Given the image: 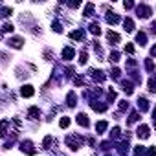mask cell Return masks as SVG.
Segmentation results:
<instances>
[{"instance_id": "cell-1", "label": "cell", "mask_w": 156, "mask_h": 156, "mask_svg": "<svg viewBox=\"0 0 156 156\" xmlns=\"http://www.w3.org/2000/svg\"><path fill=\"white\" fill-rule=\"evenodd\" d=\"M83 143H85V138L77 132H72V134L66 136V145H68L70 151H79L83 147Z\"/></svg>"}, {"instance_id": "cell-2", "label": "cell", "mask_w": 156, "mask_h": 156, "mask_svg": "<svg viewBox=\"0 0 156 156\" xmlns=\"http://www.w3.org/2000/svg\"><path fill=\"white\" fill-rule=\"evenodd\" d=\"M136 15H138L140 19H151L152 8L147 6V4H138V6H136Z\"/></svg>"}, {"instance_id": "cell-3", "label": "cell", "mask_w": 156, "mask_h": 156, "mask_svg": "<svg viewBox=\"0 0 156 156\" xmlns=\"http://www.w3.org/2000/svg\"><path fill=\"white\" fill-rule=\"evenodd\" d=\"M20 151L26 152V154H30V156H35L37 154V149L33 147V141L31 140H22L20 141Z\"/></svg>"}, {"instance_id": "cell-4", "label": "cell", "mask_w": 156, "mask_h": 156, "mask_svg": "<svg viewBox=\"0 0 156 156\" xmlns=\"http://www.w3.org/2000/svg\"><path fill=\"white\" fill-rule=\"evenodd\" d=\"M88 75L92 77L94 81H98V83H103V81L107 79L105 72H101V70H96V68H90V70H88Z\"/></svg>"}, {"instance_id": "cell-5", "label": "cell", "mask_w": 156, "mask_h": 156, "mask_svg": "<svg viewBox=\"0 0 156 156\" xmlns=\"http://www.w3.org/2000/svg\"><path fill=\"white\" fill-rule=\"evenodd\" d=\"M119 83H121V90H123L127 96H130V94L134 92V83H132L130 79H121Z\"/></svg>"}, {"instance_id": "cell-6", "label": "cell", "mask_w": 156, "mask_h": 156, "mask_svg": "<svg viewBox=\"0 0 156 156\" xmlns=\"http://www.w3.org/2000/svg\"><path fill=\"white\" fill-rule=\"evenodd\" d=\"M136 136H138L140 140H147V138L151 136V129H149V125H140L138 130H136Z\"/></svg>"}, {"instance_id": "cell-7", "label": "cell", "mask_w": 156, "mask_h": 156, "mask_svg": "<svg viewBox=\"0 0 156 156\" xmlns=\"http://www.w3.org/2000/svg\"><path fill=\"white\" fill-rule=\"evenodd\" d=\"M22 44H24V37H11L8 41V46L9 48H15V50H20Z\"/></svg>"}, {"instance_id": "cell-8", "label": "cell", "mask_w": 156, "mask_h": 156, "mask_svg": "<svg viewBox=\"0 0 156 156\" xmlns=\"http://www.w3.org/2000/svg\"><path fill=\"white\" fill-rule=\"evenodd\" d=\"M138 108H140L141 112H149L151 103H149V99H147L145 96H140V98H138Z\"/></svg>"}, {"instance_id": "cell-9", "label": "cell", "mask_w": 156, "mask_h": 156, "mask_svg": "<svg viewBox=\"0 0 156 156\" xmlns=\"http://www.w3.org/2000/svg\"><path fill=\"white\" fill-rule=\"evenodd\" d=\"M20 96H22V98H33V96H35L33 87H31V85H22V88H20Z\"/></svg>"}, {"instance_id": "cell-10", "label": "cell", "mask_w": 156, "mask_h": 156, "mask_svg": "<svg viewBox=\"0 0 156 156\" xmlns=\"http://www.w3.org/2000/svg\"><path fill=\"white\" fill-rule=\"evenodd\" d=\"M39 118H41V108H39V107H30V108H28V119L35 121V119H39Z\"/></svg>"}, {"instance_id": "cell-11", "label": "cell", "mask_w": 156, "mask_h": 156, "mask_svg": "<svg viewBox=\"0 0 156 156\" xmlns=\"http://www.w3.org/2000/svg\"><path fill=\"white\" fill-rule=\"evenodd\" d=\"M9 127H11V119H2V121H0V138H4L8 134Z\"/></svg>"}, {"instance_id": "cell-12", "label": "cell", "mask_w": 156, "mask_h": 156, "mask_svg": "<svg viewBox=\"0 0 156 156\" xmlns=\"http://www.w3.org/2000/svg\"><path fill=\"white\" fill-rule=\"evenodd\" d=\"M105 20H107V24H110V26H114V24H118L121 19H119V15L118 13H107V17H105Z\"/></svg>"}, {"instance_id": "cell-13", "label": "cell", "mask_w": 156, "mask_h": 156, "mask_svg": "<svg viewBox=\"0 0 156 156\" xmlns=\"http://www.w3.org/2000/svg\"><path fill=\"white\" fill-rule=\"evenodd\" d=\"M68 37H70L72 41H85V37H87V35H85V31H83V30H77V31H72Z\"/></svg>"}, {"instance_id": "cell-14", "label": "cell", "mask_w": 156, "mask_h": 156, "mask_svg": "<svg viewBox=\"0 0 156 156\" xmlns=\"http://www.w3.org/2000/svg\"><path fill=\"white\" fill-rule=\"evenodd\" d=\"M73 55H75V50H73V48H68V46L62 48V59H64V61H72Z\"/></svg>"}, {"instance_id": "cell-15", "label": "cell", "mask_w": 156, "mask_h": 156, "mask_svg": "<svg viewBox=\"0 0 156 156\" xmlns=\"http://www.w3.org/2000/svg\"><path fill=\"white\" fill-rule=\"evenodd\" d=\"M66 105H68L70 108H73V107L77 105V96H75V92H68V96H66Z\"/></svg>"}, {"instance_id": "cell-16", "label": "cell", "mask_w": 156, "mask_h": 156, "mask_svg": "<svg viewBox=\"0 0 156 156\" xmlns=\"http://www.w3.org/2000/svg\"><path fill=\"white\" fill-rule=\"evenodd\" d=\"M53 145H57V141L53 140V136H46V138L42 140V149H46V151H48V149H51Z\"/></svg>"}, {"instance_id": "cell-17", "label": "cell", "mask_w": 156, "mask_h": 156, "mask_svg": "<svg viewBox=\"0 0 156 156\" xmlns=\"http://www.w3.org/2000/svg\"><path fill=\"white\" fill-rule=\"evenodd\" d=\"M77 123H79L81 127H85V129H87V127L90 125L88 116H87V114H83V112H79V114H77Z\"/></svg>"}, {"instance_id": "cell-18", "label": "cell", "mask_w": 156, "mask_h": 156, "mask_svg": "<svg viewBox=\"0 0 156 156\" xmlns=\"http://www.w3.org/2000/svg\"><path fill=\"white\" fill-rule=\"evenodd\" d=\"M88 30H90V33L92 35H101V26H99V22H90V26H88Z\"/></svg>"}, {"instance_id": "cell-19", "label": "cell", "mask_w": 156, "mask_h": 156, "mask_svg": "<svg viewBox=\"0 0 156 156\" xmlns=\"http://www.w3.org/2000/svg\"><path fill=\"white\" fill-rule=\"evenodd\" d=\"M107 39H108V42H112V44H118V42L121 41V37H119V35H118L116 31H112V30H110V31L107 33Z\"/></svg>"}, {"instance_id": "cell-20", "label": "cell", "mask_w": 156, "mask_h": 156, "mask_svg": "<svg viewBox=\"0 0 156 156\" xmlns=\"http://www.w3.org/2000/svg\"><path fill=\"white\" fill-rule=\"evenodd\" d=\"M136 42L143 48V46H147V33L145 31H140L138 35H136Z\"/></svg>"}, {"instance_id": "cell-21", "label": "cell", "mask_w": 156, "mask_h": 156, "mask_svg": "<svg viewBox=\"0 0 156 156\" xmlns=\"http://www.w3.org/2000/svg\"><path fill=\"white\" fill-rule=\"evenodd\" d=\"M107 129H108V123H107L105 119H101V121L96 123V132H98V134H103Z\"/></svg>"}, {"instance_id": "cell-22", "label": "cell", "mask_w": 156, "mask_h": 156, "mask_svg": "<svg viewBox=\"0 0 156 156\" xmlns=\"http://www.w3.org/2000/svg\"><path fill=\"white\" fill-rule=\"evenodd\" d=\"M94 8H96V6H94L92 2H88V4L85 6V11H83V17H92V15H94Z\"/></svg>"}, {"instance_id": "cell-23", "label": "cell", "mask_w": 156, "mask_h": 156, "mask_svg": "<svg viewBox=\"0 0 156 156\" xmlns=\"http://www.w3.org/2000/svg\"><path fill=\"white\" fill-rule=\"evenodd\" d=\"M123 28H125L127 33L134 31V22H132V19H125V20H123Z\"/></svg>"}, {"instance_id": "cell-24", "label": "cell", "mask_w": 156, "mask_h": 156, "mask_svg": "<svg viewBox=\"0 0 156 156\" xmlns=\"http://www.w3.org/2000/svg\"><path fill=\"white\" fill-rule=\"evenodd\" d=\"M138 119H140V114H138L136 110H132V112L129 114V119H127V127H129V125H132V123H136Z\"/></svg>"}, {"instance_id": "cell-25", "label": "cell", "mask_w": 156, "mask_h": 156, "mask_svg": "<svg viewBox=\"0 0 156 156\" xmlns=\"http://www.w3.org/2000/svg\"><path fill=\"white\" fill-rule=\"evenodd\" d=\"M51 30H53L55 33H62V24L55 19V20H51Z\"/></svg>"}, {"instance_id": "cell-26", "label": "cell", "mask_w": 156, "mask_h": 156, "mask_svg": "<svg viewBox=\"0 0 156 156\" xmlns=\"http://www.w3.org/2000/svg\"><path fill=\"white\" fill-rule=\"evenodd\" d=\"M143 64H145V70H147L149 73H152V72H154V62H152V59H151V57H147Z\"/></svg>"}, {"instance_id": "cell-27", "label": "cell", "mask_w": 156, "mask_h": 156, "mask_svg": "<svg viewBox=\"0 0 156 156\" xmlns=\"http://www.w3.org/2000/svg\"><path fill=\"white\" fill-rule=\"evenodd\" d=\"M119 138H121V129L119 127H114L110 130V140H119Z\"/></svg>"}, {"instance_id": "cell-28", "label": "cell", "mask_w": 156, "mask_h": 156, "mask_svg": "<svg viewBox=\"0 0 156 156\" xmlns=\"http://www.w3.org/2000/svg\"><path fill=\"white\" fill-rule=\"evenodd\" d=\"M17 136H19V134H17V132H13V134H11V138H9L6 143H4V149H6V151H8V149H11V145L17 141Z\"/></svg>"}, {"instance_id": "cell-29", "label": "cell", "mask_w": 156, "mask_h": 156, "mask_svg": "<svg viewBox=\"0 0 156 156\" xmlns=\"http://www.w3.org/2000/svg\"><path fill=\"white\" fill-rule=\"evenodd\" d=\"M110 77H112V79H114V81H119V77H121V70L114 66V68L110 70Z\"/></svg>"}, {"instance_id": "cell-30", "label": "cell", "mask_w": 156, "mask_h": 156, "mask_svg": "<svg viewBox=\"0 0 156 156\" xmlns=\"http://www.w3.org/2000/svg\"><path fill=\"white\" fill-rule=\"evenodd\" d=\"M0 31H2V33H13V31H15V26H13L11 22H6V24L2 26V30H0Z\"/></svg>"}, {"instance_id": "cell-31", "label": "cell", "mask_w": 156, "mask_h": 156, "mask_svg": "<svg viewBox=\"0 0 156 156\" xmlns=\"http://www.w3.org/2000/svg\"><path fill=\"white\" fill-rule=\"evenodd\" d=\"M59 127H61V129H68V127H70V118H68V116L61 118V121H59Z\"/></svg>"}, {"instance_id": "cell-32", "label": "cell", "mask_w": 156, "mask_h": 156, "mask_svg": "<svg viewBox=\"0 0 156 156\" xmlns=\"http://www.w3.org/2000/svg\"><path fill=\"white\" fill-rule=\"evenodd\" d=\"M42 55H44V59H46V61H53V50H51V48H46Z\"/></svg>"}, {"instance_id": "cell-33", "label": "cell", "mask_w": 156, "mask_h": 156, "mask_svg": "<svg viewBox=\"0 0 156 156\" xmlns=\"http://www.w3.org/2000/svg\"><path fill=\"white\" fill-rule=\"evenodd\" d=\"M108 61H110V62H118V61H119V51L112 50V51H110V57H108Z\"/></svg>"}, {"instance_id": "cell-34", "label": "cell", "mask_w": 156, "mask_h": 156, "mask_svg": "<svg viewBox=\"0 0 156 156\" xmlns=\"http://www.w3.org/2000/svg\"><path fill=\"white\" fill-rule=\"evenodd\" d=\"M87 61H88V53H87V50H81V53H79V62H81V64H87Z\"/></svg>"}, {"instance_id": "cell-35", "label": "cell", "mask_w": 156, "mask_h": 156, "mask_svg": "<svg viewBox=\"0 0 156 156\" xmlns=\"http://www.w3.org/2000/svg\"><path fill=\"white\" fill-rule=\"evenodd\" d=\"M73 85H75V87H83V85H85V77H81V75L73 77Z\"/></svg>"}, {"instance_id": "cell-36", "label": "cell", "mask_w": 156, "mask_h": 156, "mask_svg": "<svg viewBox=\"0 0 156 156\" xmlns=\"http://www.w3.org/2000/svg\"><path fill=\"white\" fill-rule=\"evenodd\" d=\"M134 156H145V147H141V145L134 147Z\"/></svg>"}, {"instance_id": "cell-37", "label": "cell", "mask_w": 156, "mask_h": 156, "mask_svg": "<svg viewBox=\"0 0 156 156\" xmlns=\"http://www.w3.org/2000/svg\"><path fill=\"white\" fill-rule=\"evenodd\" d=\"M149 92H151V94H154V92H156V83H154V77H151V79H149Z\"/></svg>"}, {"instance_id": "cell-38", "label": "cell", "mask_w": 156, "mask_h": 156, "mask_svg": "<svg viewBox=\"0 0 156 156\" xmlns=\"http://www.w3.org/2000/svg\"><path fill=\"white\" fill-rule=\"evenodd\" d=\"M125 110H129V101H119V112H125Z\"/></svg>"}, {"instance_id": "cell-39", "label": "cell", "mask_w": 156, "mask_h": 156, "mask_svg": "<svg viewBox=\"0 0 156 156\" xmlns=\"http://www.w3.org/2000/svg\"><path fill=\"white\" fill-rule=\"evenodd\" d=\"M64 6H68V8H72V9H77V8H79L81 4L79 2H62Z\"/></svg>"}, {"instance_id": "cell-40", "label": "cell", "mask_w": 156, "mask_h": 156, "mask_svg": "<svg viewBox=\"0 0 156 156\" xmlns=\"http://www.w3.org/2000/svg\"><path fill=\"white\" fill-rule=\"evenodd\" d=\"M125 51L132 55V53H134V46H132V44H125Z\"/></svg>"}, {"instance_id": "cell-41", "label": "cell", "mask_w": 156, "mask_h": 156, "mask_svg": "<svg viewBox=\"0 0 156 156\" xmlns=\"http://www.w3.org/2000/svg\"><path fill=\"white\" fill-rule=\"evenodd\" d=\"M101 149H103V151H108V149H110V141H103V143H101Z\"/></svg>"}, {"instance_id": "cell-42", "label": "cell", "mask_w": 156, "mask_h": 156, "mask_svg": "<svg viewBox=\"0 0 156 156\" xmlns=\"http://www.w3.org/2000/svg\"><path fill=\"white\" fill-rule=\"evenodd\" d=\"M123 6H125V9H132V8H134V2H129V0H127Z\"/></svg>"}, {"instance_id": "cell-43", "label": "cell", "mask_w": 156, "mask_h": 156, "mask_svg": "<svg viewBox=\"0 0 156 156\" xmlns=\"http://www.w3.org/2000/svg\"><path fill=\"white\" fill-rule=\"evenodd\" d=\"M154 152H156V149H154V147H149V151H147V156H154Z\"/></svg>"}, {"instance_id": "cell-44", "label": "cell", "mask_w": 156, "mask_h": 156, "mask_svg": "<svg viewBox=\"0 0 156 156\" xmlns=\"http://www.w3.org/2000/svg\"><path fill=\"white\" fill-rule=\"evenodd\" d=\"M105 156H114V154H110V152H107V154H105Z\"/></svg>"}, {"instance_id": "cell-45", "label": "cell", "mask_w": 156, "mask_h": 156, "mask_svg": "<svg viewBox=\"0 0 156 156\" xmlns=\"http://www.w3.org/2000/svg\"><path fill=\"white\" fill-rule=\"evenodd\" d=\"M2 35H4V33H2V31H0V39H2Z\"/></svg>"}]
</instances>
